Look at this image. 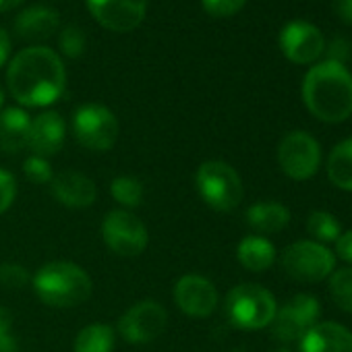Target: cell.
<instances>
[{"label":"cell","instance_id":"32","mask_svg":"<svg viewBox=\"0 0 352 352\" xmlns=\"http://www.w3.org/2000/svg\"><path fill=\"white\" fill-rule=\"evenodd\" d=\"M336 253L346 263H352V230H348L346 234L338 236V241H336Z\"/></svg>","mask_w":352,"mask_h":352},{"label":"cell","instance_id":"36","mask_svg":"<svg viewBox=\"0 0 352 352\" xmlns=\"http://www.w3.org/2000/svg\"><path fill=\"white\" fill-rule=\"evenodd\" d=\"M0 352H17V342L13 336L0 338Z\"/></svg>","mask_w":352,"mask_h":352},{"label":"cell","instance_id":"14","mask_svg":"<svg viewBox=\"0 0 352 352\" xmlns=\"http://www.w3.org/2000/svg\"><path fill=\"white\" fill-rule=\"evenodd\" d=\"M94 19L110 32H131L141 25L147 0H87Z\"/></svg>","mask_w":352,"mask_h":352},{"label":"cell","instance_id":"7","mask_svg":"<svg viewBox=\"0 0 352 352\" xmlns=\"http://www.w3.org/2000/svg\"><path fill=\"white\" fill-rule=\"evenodd\" d=\"M282 267L292 280L311 284L325 280L333 272L336 257L325 245L315 241H298L286 247L282 255Z\"/></svg>","mask_w":352,"mask_h":352},{"label":"cell","instance_id":"15","mask_svg":"<svg viewBox=\"0 0 352 352\" xmlns=\"http://www.w3.org/2000/svg\"><path fill=\"white\" fill-rule=\"evenodd\" d=\"M50 183H52V193H54L56 201L71 210L89 208V206H94V201L98 197L96 183L89 179V176H85L77 170H63V172L54 174V179Z\"/></svg>","mask_w":352,"mask_h":352},{"label":"cell","instance_id":"9","mask_svg":"<svg viewBox=\"0 0 352 352\" xmlns=\"http://www.w3.org/2000/svg\"><path fill=\"white\" fill-rule=\"evenodd\" d=\"M278 162L286 176L294 181H307L317 172L321 162L319 143L305 131H292L278 145Z\"/></svg>","mask_w":352,"mask_h":352},{"label":"cell","instance_id":"24","mask_svg":"<svg viewBox=\"0 0 352 352\" xmlns=\"http://www.w3.org/2000/svg\"><path fill=\"white\" fill-rule=\"evenodd\" d=\"M110 193L114 201L124 208H139L143 201V185L133 176H116L110 185Z\"/></svg>","mask_w":352,"mask_h":352},{"label":"cell","instance_id":"35","mask_svg":"<svg viewBox=\"0 0 352 352\" xmlns=\"http://www.w3.org/2000/svg\"><path fill=\"white\" fill-rule=\"evenodd\" d=\"M9 54H11V38L3 28H0V67L7 63Z\"/></svg>","mask_w":352,"mask_h":352},{"label":"cell","instance_id":"37","mask_svg":"<svg viewBox=\"0 0 352 352\" xmlns=\"http://www.w3.org/2000/svg\"><path fill=\"white\" fill-rule=\"evenodd\" d=\"M21 3H23V0H0V13L13 11V9H17Z\"/></svg>","mask_w":352,"mask_h":352},{"label":"cell","instance_id":"20","mask_svg":"<svg viewBox=\"0 0 352 352\" xmlns=\"http://www.w3.org/2000/svg\"><path fill=\"white\" fill-rule=\"evenodd\" d=\"M290 222V212L282 204L263 201L247 210V224L261 234H276L284 230Z\"/></svg>","mask_w":352,"mask_h":352},{"label":"cell","instance_id":"6","mask_svg":"<svg viewBox=\"0 0 352 352\" xmlns=\"http://www.w3.org/2000/svg\"><path fill=\"white\" fill-rule=\"evenodd\" d=\"M73 133L83 147L91 151H108L114 147L120 126L110 108L102 104H83L73 116Z\"/></svg>","mask_w":352,"mask_h":352},{"label":"cell","instance_id":"12","mask_svg":"<svg viewBox=\"0 0 352 352\" xmlns=\"http://www.w3.org/2000/svg\"><path fill=\"white\" fill-rule=\"evenodd\" d=\"M280 50L294 65L315 63L323 50V34L309 21H290L280 32Z\"/></svg>","mask_w":352,"mask_h":352},{"label":"cell","instance_id":"19","mask_svg":"<svg viewBox=\"0 0 352 352\" xmlns=\"http://www.w3.org/2000/svg\"><path fill=\"white\" fill-rule=\"evenodd\" d=\"M32 118L21 108L0 110V149L7 153H17L30 145Z\"/></svg>","mask_w":352,"mask_h":352},{"label":"cell","instance_id":"3","mask_svg":"<svg viewBox=\"0 0 352 352\" xmlns=\"http://www.w3.org/2000/svg\"><path fill=\"white\" fill-rule=\"evenodd\" d=\"M34 292L48 307L69 309L91 296V278L77 263L52 261L38 270L34 278Z\"/></svg>","mask_w":352,"mask_h":352},{"label":"cell","instance_id":"4","mask_svg":"<svg viewBox=\"0 0 352 352\" xmlns=\"http://www.w3.org/2000/svg\"><path fill=\"white\" fill-rule=\"evenodd\" d=\"M195 187L201 199L216 212H232L241 206L245 189L239 172L220 160L204 162L195 174Z\"/></svg>","mask_w":352,"mask_h":352},{"label":"cell","instance_id":"30","mask_svg":"<svg viewBox=\"0 0 352 352\" xmlns=\"http://www.w3.org/2000/svg\"><path fill=\"white\" fill-rule=\"evenodd\" d=\"M17 197V181H15V176L5 170V168H0V214H5L13 201Z\"/></svg>","mask_w":352,"mask_h":352},{"label":"cell","instance_id":"25","mask_svg":"<svg viewBox=\"0 0 352 352\" xmlns=\"http://www.w3.org/2000/svg\"><path fill=\"white\" fill-rule=\"evenodd\" d=\"M307 230L319 245L321 243H333L340 236V224L327 212H313L307 218Z\"/></svg>","mask_w":352,"mask_h":352},{"label":"cell","instance_id":"39","mask_svg":"<svg viewBox=\"0 0 352 352\" xmlns=\"http://www.w3.org/2000/svg\"><path fill=\"white\" fill-rule=\"evenodd\" d=\"M272 352H290V350H284V348H280V350H272Z\"/></svg>","mask_w":352,"mask_h":352},{"label":"cell","instance_id":"22","mask_svg":"<svg viewBox=\"0 0 352 352\" xmlns=\"http://www.w3.org/2000/svg\"><path fill=\"white\" fill-rule=\"evenodd\" d=\"M329 181L344 191H352V139L338 143L327 160Z\"/></svg>","mask_w":352,"mask_h":352},{"label":"cell","instance_id":"16","mask_svg":"<svg viewBox=\"0 0 352 352\" xmlns=\"http://www.w3.org/2000/svg\"><path fill=\"white\" fill-rule=\"evenodd\" d=\"M67 135V124L58 112H42L32 120V131H30V149L34 155L40 157H50L60 151Z\"/></svg>","mask_w":352,"mask_h":352},{"label":"cell","instance_id":"11","mask_svg":"<svg viewBox=\"0 0 352 352\" xmlns=\"http://www.w3.org/2000/svg\"><path fill=\"white\" fill-rule=\"evenodd\" d=\"M168 313L155 300H141L133 305L118 321V336L129 344H147L166 329Z\"/></svg>","mask_w":352,"mask_h":352},{"label":"cell","instance_id":"28","mask_svg":"<svg viewBox=\"0 0 352 352\" xmlns=\"http://www.w3.org/2000/svg\"><path fill=\"white\" fill-rule=\"evenodd\" d=\"M60 50L65 52V56L69 58H79L83 52H85V36L79 28L75 25H69L63 30L60 34Z\"/></svg>","mask_w":352,"mask_h":352},{"label":"cell","instance_id":"5","mask_svg":"<svg viewBox=\"0 0 352 352\" xmlns=\"http://www.w3.org/2000/svg\"><path fill=\"white\" fill-rule=\"evenodd\" d=\"M276 311L274 294L259 284H239L226 296V315L241 329L267 327Z\"/></svg>","mask_w":352,"mask_h":352},{"label":"cell","instance_id":"23","mask_svg":"<svg viewBox=\"0 0 352 352\" xmlns=\"http://www.w3.org/2000/svg\"><path fill=\"white\" fill-rule=\"evenodd\" d=\"M116 331L106 323H91L75 338V352H112Z\"/></svg>","mask_w":352,"mask_h":352},{"label":"cell","instance_id":"8","mask_svg":"<svg viewBox=\"0 0 352 352\" xmlns=\"http://www.w3.org/2000/svg\"><path fill=\"white\" fill-rule=\"evenodd\" d=\"M102 239L106 247L120 257H137L149 243L145 224L126 210H114L104 218Z\"/></svg>","mask_w":352,"mask_h":352},{"label":"cell","instance_id":"29","mask_svg":"<svg viewBox=\"0 0 352 352\" xmlns=\"http://www.w3.org/2000/svg\"><path fill=\"white\" fill-rule=\"evenodd\" d=\"M25 284H30V272L23 265L19 263L0 265V286L17 290V288H23Z\"/></svg>","mask_w":352,"mask_h":352},{"label":"cell","instance_id":"38","mask_svg":"<svg viewBox=\"0 0 352 352\" xmlns=\"http://www.w3.org/2000/svg\"><path fill=\"white\" fill-rule=\"evenodd\" d=\"M3 104H5V91L0 89V108H3Z\"/></svg>","mask_w":352,"mask_h":352},{"label":"cell","instance_id":"21","mask_svg":"<svg viewBox=\"0 0 352 352\" xmlns=\"http://www.w3.org/2000/svg\"><path fill=\"white\" fill-rule=\"evenodd\" d=\"M236 257L241 265L249 272H265L276 261L274 245L263 236H247L239 243Z\"/></svg>","mask_w":352,"mask_h":352},{"label":"cell","instance_id":"34","mask_svg":"<svg viewBox=\"0 0 352 352\" xmlns=\"http://www.w3.org/2000/svg\"><path fill=\"white\" fill-rule=\"evenodd\" d=\"M13 336V313L5 307H0V338Z\"/></svg>","mask_w":352,"mask_h":352},{"label":"cell","instance_id":"13","mask_svg":"<svg viewBox=\"0 0 352 352\" xmlns=\"http://www.w3.org/2000/svg\"><path fill=\"white\" fill-rule=\"evenodd\" d=\"M174 300L179 309L195 319L210 317L218 307V290L216 286L197 274L183 276L174 286Z\"/></svg>","mask_w":352,"mask_h":352},{"label":"cell","instance_id":"17","mask_svg":"<svg viewBox=\"0 0 352 352\" xmlns=\"http://www.w3.org/2000/svg\"><path fill=\"white\" fill-rule=\"evenodd\" d=\"M300 352H352V333L333 321L315 323L300 338Z\"/></svg>","mask_w":352,"mask_h":352},{"label":"cell","instance_id":"1","mask_svg":"<svg viewBox=\"0 0 352 352\" xmlns=\"http://www.w3.org/2000/svg\"><path fill=\"white\" fill-rule=\"evenodd\" d=\"M7 83L13 98L23 106H50L67 85V71L60 56L46 46L21 50L9 65Z\"/></svg>","mask_w":352,"mask_h":352},{"label":"cell","instance_id":"26","mask_svg":"<svg viewBox=\"0 0 352 352\" xmlns=\"http://www.w3.org/2000/svg\"><path fill=\"white\" fill-rule=\"evenodd\" d=\"M329 294H331L333 302L342 311L352 313V267L338 270L331 276V280H329Z\"/></svg>","mask_w":352,"mask_h":352},{"label":"cell","instance_id":"10","mask_svg":"<svg viewBox=\"0 0 352 352\" xmlns=\"http://www.w3.org/2000/svg\"><path fill=\"white\" fill-rule=\"evenodd\" d=\"M319 317V302L311 294L292 296L282 309L276 311L272 319V338L278 342H296L300 340Z\"/></svg>","mask_w":352,"mask_h":352},{"label":"cell","instance_id":"27","mask_svg":"<svg viewBox=\"0 0 352 352\" xmlns=\"http://www.w3.org/2000/svg\"><path fill=\"white\" fill-rule=\"evenodd\" d=\"M23 172L28 176V181H32L36 185H46L54 179L50 162L40 155H30L23 164Z\"/></svg>","mask_w":352,"mask_h":352},{"label":"cell","instance_id":"31","mask_svg":"<svg viewBox=\"0 0 352 352\" xmlns=\"http://www.w3.org/2000/svg\"><path fill=\"white\" fill-rule=\"evenodd\" d=\"M204 3V9L214 15V17H230V15H236L247 0H201Z\"/></svg>","mask_w":352,"mask_h":352},{"label":"cell","instance_id":"18","mask_svg":"<svg viewBox=\"0 0 352 352\" xmlns=\"http://www.w3.org/2000/svg\"><path fill=\"white\" fill-rule=\"evenodd\" d=\"M60 25V17L54 9L50 7H30L25 11L19 13V17L15 19V32L19 38L28 40V42H42L48 40L56 28Z\"/></svg>","mask_w":352,"mask_h":352},{"label":"cell","instance_id":"2","mask_svg":"<svg viewBox=\"0 0 352 352\" xmlns=\"http://www.w3.org/2000/svg\"><path fill=\"white\" fill-rule=\"evenodd\" d=\"M302 102L323 122H342L352 114V75L336 60L309 69L302 79Z\"/></svg>","mask_w":352,"mask_h":352},{"label":"cell","instance_id":"33","mask_svg":"<svg viewBox=\"0 0 352 352\" xmlns=\"http://www.w3.org/2000/svg\"><path fill=\"white\" fill-rule=\"evenodd\" d=\"M331 7L338 19L352 25V0H331Z\"/></svg>","mask_w":352,"mask_h":352}]
</instances>
